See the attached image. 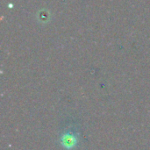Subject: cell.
<instances>
[{
  "label": "cell",
  "instance_id": "obj_1",
  "mask_svg": "<svg viewBox=\"0 0 150 150\" xmlns=\"http://www.w3.org/2000/svg\"><path fill=\"white\" fill-rule=\"evenodd\" d=\"M61 143L62 147H64L67 149H74L77 144V138L75 134L72 133H65L62 137L61 138Z\"/></svg>",
  "mask_w": 150,
  "mask_h": 150
}]
</instances>
